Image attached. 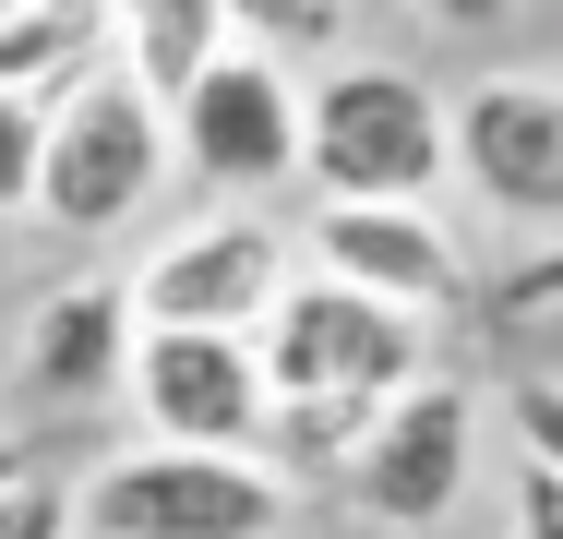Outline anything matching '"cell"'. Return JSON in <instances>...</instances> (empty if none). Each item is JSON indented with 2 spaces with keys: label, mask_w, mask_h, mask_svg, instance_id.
<instances>
[{
  "label": "cell",
  "mask_w": 563,
  "mask_h": 539,
  "mask_svg": "<svg viewBox=\"0 0 563 539\" xmlns=\"http://www.w3.org/2000/svg\"><path fill=\"white\" fill-rule=\"evenodd\" d=\"M252 360H264V396H276L264 468H276L288 492H336L347 455H360V431L432 372V323L384 312V300L336 288V276H288V300L264 312Z\"/></svg>",
  "instance_id": "1"
},
{
  "label": "cell",
  "mask_w": 563,
  "mask_h": 539,
  "mask_svg": "<svg viewBox=\"0 0 563 539\" xmlns=\"http://www.w3.org/2000/svg\"><path fill=\"white\" fill-rule=\"evenodd\" d=\"M300 180L324 205H432L455 180V108L408 61L336 48L324 73H300Z\"/></svg>",
  "instance_id": "2"
},
{
  "label": "cell",
  "mask_w": 563,
  "mask_h": 539,
  "mask_svg": "<svg viewBox=\"0 0 563 539\" xmlns=\"http://www.w3.org/2000/svg\"><path fill=\"white\" fill-rule=\"evenodd\" d=\"M288 504L300 492L264 455H168V443H120L97 480H73L85 539H276Z\"/></svg>",
  "instance_id": "3"
},
{
  "label": "cell",
  "mask_w": 563,
  "mask_h": 539,
  "mask_svg": "<svg viewBox=\"0 0 563 539\" xmlns=\"http://www.w3.org/2000/svg\"><path fill=\"white\" fill-rule=\"evenodd\" d=\"M300 276V240L276 216H192L168 228L120 288H132V336H264V312L288 300Z\"/></svg>",
  "instance_id": "4"
},
{
  "label": "cell",
  "mask_w": 563,
  "mask_h": 539,
  "mask_svg": "<svg viewBox=\"0 0 563 539\" xmlns=\"http://www.w3.org/2000/svg\"><path fill=\"white\" fill-rule=\"evenodd\" d=\"M168 120L132 97L120 73H97V85H73V97L48 108V156H36V216L48 228H73V240H109V228H132V216L168 193Z\"/></svg>",
  "instance_id": "5"
},
{
  "label": "cell",
  "mask_w": 563,
  "mask_h": 539,
  "mask_svg": "<svg viewBox=\"0 0 563 539\" xmlns=\"http://www.w3.org/2000/svg\"><path fill=\"white\" fill-rule=\"evenodd\" d=\"M467 480H479V396H467L455 372H420L384 420L360 431V455H347L336 492L372 528L420 539V528H444V516H467Z\"/></svg>",
  "instance_id": "6"
},
{
  "label": "cell",
  "mask_w": 563,
  "mask_h": 539,
  "mask_svg": "<svg viewBox=\"0 0 563 539\" xmlns=\"http://www.w3.org/2000/svg\"><path fill=\"white\" fill-rule=\"evenodd\" d=\"M120 396H132L144 443H168V455H264V431H276L252 336H132Z\"/></svg>",
  "instance_id": "7"
},
{
  "label": "cell",
  "mask_w": 563,
  "mask_h": 539,
  "mask_svg": "<svg viewBox=\"0 0 563 539\" xmlns=\"http://www.w3.org/2000/svg\"><path fill=\"white\" fill-rule=\"evenodd\" d=\"M168 156L205 193H276V180H300V73L240 36L217 73L168 108Z\"/></svg>",
  "instance_id": "8"
},
{
  "label": "cell",
  "mask_w": 563,
  "mask_h": 539,
  "mask_svg": "<svg viewBox=\"0 0 563 539\" xmlns=\"http://www.w3.org/2000/svg\"><path fill=\"white\" fill-rule=\"evenodd\" d=\"M300 276H336V288H360V300H384L408 323L467 312V240L432 205H312Z\"/></svg>",
  "instance_id": "9"
},
{
  "label": "cell",
  "mask_w": 563,
  "mask_h": 539,
  "mask_svg": "<svg viewBox=\"0 0 563 539\" xmlns=\"http://www.w3.org/2000/svg\"><path fill=\"white\" fill-rule=\"evenodd\" d=\"M455 108V180L504 228H563V73H479Z\"/></svg>",
  "instance_id": "10"
},
{
  "label": "cell",
  "mask_w": 563,
  "mask_h": 539,
  "mask_svg": "<svg viewBox=\"0 0 563 539\" xmlns=\"http://www.w3.org/2000/svg\"><path fill=\"white\" fill-rule=\"evenodd\" d=\"M24 396L36 408H97L120 396V372H132V288L120 276H73V288H48L36 323H24Z\"/></svg>",
  "instance_id": "11"
},
{
  "label": "cell",
  "mask_w": 563,
  "mask_h": 539,
  "mask_svg": "<svg viewBox=\"0 0 563 539\" xmlns=\"http://www.w3.org/2000/svg\"><path fill=\"white\" fill-rule=\"evenodd\" d=\"M228 48H240V12H228V0H132V12H109V73L156 108V120L192 97Z\"/></svg>",
  "instance_id": "12"
},
{
  "label": "cell",
  "mask_w": 563,
  "mask_h": 539,
  "mask_svg": "<svg viewBox=\"0 0 563 539\" xmlns=\"http://www.w3.org/2000/svg\"><path fill=\"white\" fill-rule=\"evenodd\" d=\"M109 73V12L97 0H12L0 12V97L60 108L73 85Z\"/></svg>",
  "instance_id": "13"
},
{
  "label": "cell",
  "mask_w": 563,
  "mask_h": 539,
  "mask_svg": "<svg viewBox=\"0 0 563 539\" xmlns=\"http://www.w3.org/2000/svg\"><path fill=\"white\" fill-rule=\"evenodd\" d=\"M504 420H516V468L563 480V372H516L504 384Z\"/></svg>",
  "instance_id": "14"
},
{
  "label": "cell",
  "mask_w": 563,
  "mask_h": 539,
  "mask_svg": "<svg viewBox=\"0 0 563 539\" xmlns=\"http://www.w3.org/2000/svg\"><path fill=\"white\" fill-rule=\"evenodd\" d=\"M36 156H48V108L0 97V216H36Z\"/></svg>",
  "instance_id": "15"
},
{
  "label": "cell",
  "mask_w": 563,
  "mask_h": 539,
  "mask_svg": "<svg viewBox=\"0 0 563 539\" xmlns=\"http://www.w3.org/2000/svg\"><path fill=\"white\" fill-rule=\"evenodd\" d=\"M0 539H85V516H73V480L24 468V480L0 492Z\"/></svg>",
  "instance_id": "16"
},
{
  "label": "cell",
  "mask_w": 563,
  "mask_h": 539,
  "mask_svg": "<svg viewBox=\"0 0 563 539\" xmlns=\"http://www.w3.org/2000/svg\"><path fill=\"white\" fill-rule=\"evenodd\" d=\"M504 539H563V480L516 468V492H504Z\"/></svg>",
  "instance_id": "17"
},
{
  "label": "cell",
  "mask_w": 563,
  "mask_h": 539,
  "mask_svg": "<svg viewBox=\"0 0 563 539\" xmlns=\"http://www.w3.org/2000/svg\"><path fill=\"white\" fill-rule=\"evenodd\" d=\"M552 300H563V252H540V264H516V276H504L492 323H528V312H552Z\"/></svg>",
  "instance_id": "18"
},
{
  "label": "cell",
  "mask_w": 563,
  "mask_h": 539,
  "mask_svg": "<svg viewBox=\"0 0 563 539\" xmlns=\"http://www.w3.org/2000/svg\"><path fill=\"white\" fill-rule=\"evenodd\" d=\"M12 480H24V443H12V431H0V492H12Z\"/></svg>",
  "instance_id": "19"
}]
</instances>
